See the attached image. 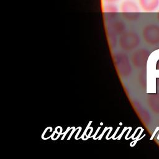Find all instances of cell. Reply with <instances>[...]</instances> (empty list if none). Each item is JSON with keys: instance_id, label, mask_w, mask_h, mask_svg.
Instances as JSON below:
<instances>
[{"instance_id": "obj_7", "label": "cell", "mask_w": 159, "mask_h": 159, "mask_svg": "<svg viewBox=\"0 0 159 159\" xmlns=\"http://www.w3.org/2000/svg\"><path fill=\"white\" fill-rule=\"evenodd\" d=\"M157 18L158 20L159 21V10L158 11V12H157Z\"/></svg>"}, {"instance_id": "obj_3", "label": "cell", "mask_w": 159, "mask_h": 159, "mask_svg": "<svg viewBox=\"0 0 159 159\" xmlns=\"http://www.w3.org/2000/svg\"><path fill=\"white\" fill-rule=\"evenodd\" d=\"M140 42V39L137 34L134 32H127L124 33L120 38V45L127 49L135 47Z\"/></svg>"}, {"instance_id": "obj_1", "label": "cell", "mask_w": 159, "mask_h": 159, "mask_svg": "<svg viewBox=\"0 0 159 159\" xmlns=\"http://www.w3.org/2000/svg\"><path fill=\"white\" fill-rule=\"evenodd\" d=\"M120 9L123 17L128 20H136L140 17V11L139 6L131 0L123 1Z\"/></svg>"}, {"instance_id": "obj_6", "label": "cell", "mask_w": 159, "mask_h": 159, "mask_svg": "<svg viewBox=\"0 0 159 159\" xmlns=\"http://www.w3.org/2000/svg\"><path fill=\"white\" fill-rule=\"evenodd\" d=\"M105 1L108 2H109V3H112V2H115V1H117V0H105Z\"/></svg>"}, {"instance_id": "obj_2", "label": "cell", "mask_w": 159, "mask_h": 159, "mask_svg": "<svg viewBox=\"0 0 159 159\" xmlns=\"http://www.w3.org/2000/svg\"><path fill=\"white\" fill-rule=\"evenodd\" d=\"M142 35L146 42L151 45L159 43V25L148 24L143 29Z\"/></svg>"}, {"instance_id": "obj_5", "label": "cell", "mask_w": 159, "mask_h": 159, "mask_svg": "<svg viewBox=\"0 0 159 159\" xmlns=\"http://www.w3.org/2000/svg\"><path fill=\"white\" fill-rule=\"evenodd\" d=\"M118 8L112 3H109L105 5L103 7V12L108 17H114L117 16L118 13Z\"/></svg>"}, {"instance_id": "obj_4", "label": "cell", "mask_w": 159, "mask_h": 159, "mask_svg": "<svg viewBox=\"0 0 159 159\" xmlns=\"http://www.w3.org/2000/svg\"><path fill=\"white\" fill-rule=\"evenodd\" d=\"M140 8L145 12L155 11L159 6V0H139Z\"/></svg>"}]
</instances>
